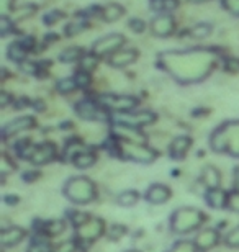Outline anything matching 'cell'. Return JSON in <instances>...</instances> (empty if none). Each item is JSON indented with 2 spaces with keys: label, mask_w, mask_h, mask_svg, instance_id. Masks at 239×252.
Here are the masks:
<instances>
[{
  "label": "cell",
  "mask_w": 239,
  "mask_h": 252,
  "mask_svg": "<svg viewBox=\"0 0 239 252\" xmlns=\"http://www.w3.org/2000/svg\"><path fill=\"white\" fill-rule=\"evenodd\" d=\"M174 30H175V22L169 13H159L151 23V32L157 38L171 36L174 33Z\"/></svg>",
  "instance_id": "30bf717a"
},
{
  "label": "cell",
  "mask_w": 239,
  "mask_h": 252,
  "mask_svg": "<svg viewBox=\"0 0 239 252\" xmlns=\"http://www.w3.org/2000/svg\"><path fill=\"white\" fill-rule=\"evenodd\" d=\"M8 30H13V22H10L8 17H2V22H0V33H2V36H7Z\"/></svg>",
  "instance_id": "ab89813d"
},
{
  "label": "cell",
  "mask_w": 239,
  "mask_h": 252,
  "mask_svg": "<svg viewBox=\"0 0 239 252\" xmlns=\"http://www.w3.org/2000/svg\"><path fill=\"white\" fill-rule=\"evenodd\" d=\"M190 146H192V139L189 138V136H179V138H175L171 143L169 153H171L172 158L180 159L187 154V151L190 149Z\"/></svg>",
  "instance_id": "2e32d148"
},
{
  "label": "cell",
  "mask_w": 239,
  "mask_h": 252,
  "mask_svg": "<svg viewBox=\"0 0 239 252\" xmlns=\"http://www.w3.org/2000/svg\"><path fill=\"white\" fill-rule=\"evenodd\" d=\"M113 122L116 125L141 128V126L154 123L156 122V115L152 112H120V113L113 115Z\"/></svg>",
  "instance_id": "52a82bcc"
},
{
  "label": "cell",
  "mask_w": 239,
  "mask_h": 252,
  "mask_svg": "<svg viewBox=\"0 0 239 252\" xmlns=\"http://www.w3.org/2000/svg\"><path fill=\"white\" fill-rule=\"evenodd\" d=\"M218 241H220V234H218L215 229H203L197 234L195 246H197V249L206 251V249L215 248L218 244Z\"/></svg>",
  "instance_id": "5bb4252c"
},
{
  "label": "cell",
  "mask_w": 239,
  "mask_h": 252,
  "mask_svg": "<svg viewBox=\"0 0 239 252\" xmlns=\"http://www.w3.org/2000/svg\"><path fill=\"white\" fill-rule=\"evenodd\" d=\"M211 30H213V27L210 23L202 22V23H197L195 27H192L190 34L193 38H197V39H203V38H206L208 34L211 33Z\"/></svg>",
  "instance_id": "484cf974"
},
{
  "label": "cell",
  "mask_w": 239,
  "mask_h": 252,
  "mask_svg": "<svg viewBox=\"0 0 239 252\" xmlns=\"http://www.w3.org/2000/svg\"><path fill=\"white\" fill-rule=\"evenodd\" d=\"M33 126H34V120L32 117H18L3 126L2 134H3V138H8V136L18 134L25 129L33 128Z\"/></svg>",
  "instance_id": "4fadbf2b"
},
{
  "label": "cell",
  "mask_w": 239,
  "mask_h": 252,
  "mask_svg": "<svg viewBox=\"0 0 239 252\" xmlns=\"http://www.w3.org/2000/svg\"><path fill=\"white\" fill-rule=\"evenodd\" d=\"M171 252H197V246L189 243V241H180L172 248Z\"/></svg>",
  "instance_id": "1f68e13d"
},
{
  "label": "cell",
  "mask_w": 239,
  "mask_h": 252,
  "mask_svg": "<svg viewBox=\"0 0 239 252\" xmlns=\"http://www.w3.org/2000/svg\"><path fill=\"white\" fill-rule=\"evenodd\" d=\"M218 61L215 49L193 48L182 51H166L159 54V64L177 82L195 84L211 72Z\"/></svg>",
  "instance_id": "6da1fadb"
},
{
  "label": "cell",
  "mask_w": 239,
  "mask_h": 252,
  "mask_svg": "<svg viewBox=\"0 0 239 252\" xmlns=\"http://www.w3.org/2000/svg\"><path fill=\"white\" fill-rule=\"evenodd\" d=\"M64 193L74 203H89L95 198V185L87 177H74L66 184Z\"/></svg>",
  "instance_id": "277c9868"
},
{
  "label": "cell",
  "mask_w": 239,
  "mask_h": 252,
  "mask_svg": "<svg viewBox=\"0 0 239 252\" xmlns=\"http://www.w3.org/2000/svg\"><path fill=\"white\" fill-rule=\"evenodd\" d=\"M125 36L120 33H110V34H105V36L99 38L97 41L92 44V53L97 54L99 58L102 56H111L115 54L116 51H120L125 44Z\"/></svg>",
  "instance_id": "5b68a950"
},
{
  "label": "cell",
  "mask_w": 239,
  "mask_h": 252,
  "mask_svg": "<svg viewBox=\"0 0 239 252\" xmlns=\"http://www.w3.org/2000/svg\"><path fill=\"white\" fill-rule=\"evenodd\" d=\"M225 243H226V246H230V248H239V226L228 233Z\"/></svg>",
  "instance_id": "d6a6232c"
},
{
  "label": "cell",
  "mask_w": 239,
  "mask_h": 252,
  "mask_svg": "<svg viewBox=\"0 0 239 252\" xmlns=\"http://www.w3.org/2000/svg\"><path fill=\"white\" fill-rule=\"evenodd\" d=\"M10 102H12V97H10L7 92H2V95H0V105H2V107H7Z\"/></svg>",
  "instance_id": "7bdbcfd3"
},
{
  "label": "cell",
  "mask_w": 239,
  "mask_h": 252,
  "mask_svg": "<svg viewBox=\"0 0 239 252\" xmlns=\"http://www.w3.org/2000/svg\"><path fill=\"white\" fill-rule=\"evenodd\" d=\"M17 13H20V15H18V18L30 17V15H33V13H34V7H33V5H27V7L18 8V10H17Z\"/></svg>",
  "instance_id": "b9f144b4"
},
{
  "label": "cell",
  "mask_w": 239,
  "mask_h": 252,
  "mask_svg": "<svg viewBox=\"0 0 239 252\" xmlns=\"http://www.w3.org/2000/svg\"><path fill=\"white\" fill-rule=\"evenodd\" d=\"M64 228H66V223L64 221H53V223H49L48 226H46V233L48 234H51V236H56V234H61L64 231Z\"/></svg>",
  "instance_id": "f546056e"
},
{
  "label": "cell",
  "mask_w": 239,
  "mask_h": 252,
  "mask_svg": "<svg viewBox=\"0 0 239 252\" xmlns=\"http://www.w3.org/2000/svg\"><path fill=\"white\" fill-rule=\"evenodd\" d=\"M79 64H80V69L85 70V72H92V70L97 67V64H99V56L94 53L84 54L82 59L79 61Z\"/></svg>",
  "instance_id": "d4e9b609"
},
{
  "label": "cell",
  "mask_w": 239,
  "mask_h": 252,
  "mask_svg": "<svg viewBox=\"0 0 239 252\" xmlns=\"http://www.w3.org/2000/svg\"><path fill=\"white\" fill-rule=\"evenodd\" d=\"M138 198H139V195H138V191H136V190H126L121 195H118L116 201H118L120 205H123V206H131V205H135L136 201H138Z\"/></svg>",
  "instance_id": "4316f807"
},
{
  "label": "cell",
  "mask_w": 239,
  "mask_h": 252,
  "mask_svg": "<svg viewBox=\"0 0 239 252\" xmlns=\"http://www.w3.org/2000/svg\"><path fill=\"white\" fill-rule=\"evenodd\" d=\"M87 27H89L87 20H75V22H69L68 27L64 28V32L68 36H75V34L82 33Z\"/></svg>",
  "instance_id": "cb8c5ba5"
},
{
  "label": "cell",
  "mask_w": 239,
  "mask_h": 252,
  "mask_svg": "<svg viewBox=\"0 0 239 252\" xmlns=\"http://www.w3.org/2000/svg\"><path fill=\"white\" fill-rule=\"evenodd\" d=\"M95 154H92L90 151H82L80 154H77L75 158L72 159V162L75 164V167L79 169H87L90 165H94L95 162Z\"/></svg>",
  "instance_id": "7402d4cb"
},
{
  "label": "cell",
  "mask_w": 239,
  "mask_h": 252,
  "mask_svg": "<svg viewBox=\"0 0 239 252\" xmlns=\"http://www.w3.org/2000/svg\"><path fill=\"white\" fill-rule=\"evenodd\" d=\"M100 105L106 110H111L115 113L120 112H133L138 105V100L131 95H115V94H106L100 97Z\"/></svg>",
  "instance_id": "8992f818"
},
{
  "label": "cell",
  "mask_w": 239,
  "mask_h": 252,
  "mask_svg": "<svg viewBox=\"0 0 239 252\" xmlns=\"http://www.w3.org/2000/svg\"><path fill=\"white\" fill-rule=\"evenodd\" d=\"M221 5L226 12H230L235 17H239V0H221Z\"/></svg>",
  "instance_id": "4dcf8cb0"
},
{
  "label": "cell",
  "mask_w": 239,
  "mask_h": 252,
  "mask_svg": "<svg viewBox=\"0 0 239 252\" xmlns=\"http://www.w3.org/2000/svg\"><path fill=\"white\" fill-rule=\"evenodd\" d=\"M23 238H25V231L22 228H10L2 231V243L5 248L18 244Z\"/></svg>",
  "instance_id": "ac0fdd59"
},
{
  "label": "cell",
  "mask_w": 239,
  "mask_h": 252,
  "mask_svg": "<svg viewBox=\"0 0 239 252\" xmlns=\"http://www.w3.org/2000/svg\"><path fill=\"white\" fill-rule=\"evenodd\" d=\"M54 158H56V146L51 144V143H43L39 146H34L32 158H30L28 160L32 164L43 165V164L51 162Z\"/></svg>",
  "instance_id": "8fae6325"
},
{
  "label": "cell",
  "mask_w": 239,
  "mask_h": 252,
  "mask_svg": "<svg viewBox=\"0 0 239 252\" xmlns=\"http://www.w3.org/2000/svg\"><path fill=\"white\" fill-rule=\"evenodd\" d=\"M225 69L228 72H239V59H228Z\"/></svg>",
  "instance_id": "60d3db41"
},
{
  "label": "cell",
  "mask_w": 239,
  "mask_h": 252,
  "mask_svg": "<svg viewBox=\"0 0 239 252\" xmlns=\"http://www.w3.org/2000/svg\"><path fill=\"white\" fill-rule=\"evenodd\" d=\"M27 54H28V49L23 46L22 43L17 41V43H12L7 49V56L10 61H15L18 64H22L23 61H27Z\"/></svg>",
  "instance_id": "d6986e66"
},
{
  "label": "cell",
  "mask_w": 239,
  "mask_h": 252,
  "mask_svg": "<svg viewBox=\"0 0 239 252\" xmlns=\"http://www.w3.org/2000/svg\"><path fill=\"white\" fill-rule=\"evenodd\" d=\"M136 59H138V51L133 48H121L120 51H116L115 54H111L108 58V63L110 65L113 67H126V65L133 64Z\"/></svg>",
  "instance_id": "7c38bea8"
},
{
  "label": "cell",
  "mask_w": 239,
  "mask_h": 252,
  "mask_svg": "<svg viewBox=\"0 0 239 252\" xmlns=\"http://www.w3.org/2000/svg\"><path fill=\"white\" fill-rule=\"evenodd\" d=\"M210 144L216 153H228L239 158V122H230L216 128L211 134Z\"/></svg>",
  "instance_id": "7a4b0ae2"
},
{
  "label": "cell",
  "mask_w": 239,
  "mask_h": 252,
  "mask_svg": "<svg viewBox=\"0 0 239 252\" xmlns=\"http://www.w3.org/2000/svg\"><path fill=\"white\" fill-rule=\"evenodd\" d=\"M169 196H171L169 187H166V185H162V184H156L147 190L146 200L154 205H159V203H164V201L169 200Z\"/></svg>",
  "instance_id": "9a60e30c"
},
{
  "label": "cell",
  "mask_w": 239,
  "mask_h": 252,
  "mask_svg": "<svg viewBox=\"0 0 239 252\" xmlns=\"http://www.w3.org/2000/svg\"><path fill=\"white\" fill-rule=\"evenodd\" d=\"M205 221V215L200 210L180 208L172 216V229L174 233H190V231L200 228Z\"/></svg>",
  "instance_id": "3957f363"
},
{
  "label": "cell",
  "mask_w": 239,
  "mask_h": 252,
  "mask_svg": "<svg viewBox=\"0 0 239 252\" xmlns=\"http://www.w3.org/2000/svg\"><path fill=\"white\" fill-rule=\"evenodd\" d=\"M123 153H126V158H130L131 160L136 162H152L156 159V153L149 148H146L144 144L138 143H126L123 141Z\"/></svg>",
  "instance_id": "ba28073f"
},
{
  "label": "cell",
  "mask_w": 239,
  "mask_h": 252,
  "mask_svg": "<svg viewBox=\"0 0 239 252\" xmlns=\"http://www.w3.org/2000/svg\"><path fill=\"white\" fill-rule=\"evenodd\" d=\"M192 2H195V3H202V2H206V0H192Z\"/></svg>",
  "instance_id": "ee69618b"
},
{
  "label": "cell",
  "mask_w": 239,
  "mask_h": 252,
  "mask_svg": "<svg viewBox=\"0 0 239 252\" xmlns=\"http://www.w3.org/2000/svg\"><path fill=\"white\" fill-rule=\"evenodd\" d=\"M128 252H138V251H128Z\"/></svg>",
  "instance_id": "f6af8a7d"
},
{
  "label": "cell",
  "mask_w": 239,
  "mask_h": 252,
  "mask_svg": "<svg viewBox=\"0 0 239 252\" xmlns=\"http://www.w3.org/2000/svg\"><path fill=\"white\" fill-rule=\"evenodd\" d=\"M63 17H64L63 12H59V10H53V12H49V13L44 15V23H46V25H54V23H58Z\"/></svg>",
  "instance_id": "e575fe53"
},
{
  "label": "cell",
  "mask_w": 239,
  "mask_h": 252,
  "mask_svg": "<svg viewBox=\"0 0 239 252\" xmlns=\"http://www.w3.org/2000/svg\"><path fill=\"white\" fill-rule=\"evenodd\" d=\"M75 112H77L79 117H82L85 120H94V122H99V120H106V108L102 107L100 103H95L92 100H82L75 105Z\"/></svg>",
  "instance_id": "9c48e42d"
},
{
  "label": "cell",
  "mask_w": 239,
  "mask_h": 252,
  "mask_svg": "<svg viewBox=\"0 0 239 252\" xmlns=\"http://www.w3.org/2000/svg\"><path fill=\"white\" fill-rule=\"evenodd\" d=\"M125 233H126V229L123 228V226L115 224V226H111L110 231H108L106 234H108V238H110V239H120Z\"/></svg>",
  "instance_id": "f35d334b"
},
{
  "label": "cell",
  "mask_w": 239,
  "mask_h": 252,
  "mask_svg": "<svg viewBox=\"0 0 239 252\" xmlns=\"http://www.w3.org/2000/svg\"><path fill=\"white\" fill-rule=\"evenodd\" d=\"M203 182L208 189H218L220 187V182H221V175H220V170L216 167H205L203 170V175H202Z\"/></svg>",
  "instance_id": "ffe728a7"
},
{
  "label": "cell",
  "mask_w": 239,
  "mask_h": 252,
  "mask_svg": "<svg viewBox=\"0 0 239 252\" xmlns=\"http://www.w3.org/2000/svg\"><path fill=\"white\" fill-rule=\"evenodd\" d=\"M51 252H77V248L72 241H66V243H61L51 249Z\"/></svg>",
  "instance_id": "836d02e7"
},
{
  "label": "cell",
  "mask_w": 239,
  "mask_h": 252,
  "mask_svg": "<svg viewBox=\"0 0 239 252\" xmlns=\"http://www.w3.org/2000/svg\"><path fill=\"white\" fill-rule=\"evenodd\" d=\"M128 27L133 30L135 33H143L146 30V23L143 22V20H139V18H131Z\"/></svg>",
  "instance_id": "74e56055"
},
{
  "label": "cell",
  "mask_w": 239,
  "mask_h": 252,
  "mask_svg": "<svg viewBox=\"0 0 239 252\" xmlns=\"http://www.w3.org/2000/svg\"><path fill=\"white\" fill-rule=\"evenodd\" d=\"M20 69L23 70V72H27V74H38V70H39V65L36 63H32V61H23L22 64H20Z\"/></svg>",
  "instance_id": "8d00e7d4"
},
{
  "label": "cell",
  "mask_w": 239,
  "mask_h": 252,
  "mask_svg": "<svg viewBox=\"0 0 239 252\" xmlns=\"http://www.w3.org/2000/svg\"><path fill=\"white\" fill-rule=\"evenodd\" d=\"M102 18L105 20L106 23H113L118 18H121L125 15V8L121 7L120 3H108L102 8Z\"/></svg>",
  "instance_id": "e0dca14e"
},
{
  "label": "cell",
  "mask_w": 239,
  "mask_h": 252,
  "mask_svg": "<svg viewBox=\"0 0 239 252\" xmlns=\"http://www.w3.org/2000/svg\"><path fill=\"white\" fill-rule=\"evenodd\" d=\"M56 89H58L61 94H70L77 89V84H75L74 77L61 79V80H58V84H56Z\"/></svg>",
  "instance_id": "83f0119b"
},
{
  "label": "cell",
  "mask_w": 239,
  "mask_h": 252,
  "mask_svg": "<svg viewBox=\"0 0 239 252\" xmlns=\"http://www.w3.org/2000/svg\"><path fill=\"white\" fill-rule=\"evenodd\" d=\"M74 79H75V84H77V87L79 89H85V87H89L90 82H92V77H90V72H85V70H77L74 75Z\"/></svg>",
  "instance_id": "f1b7e54d"
},
{
  "label": "cell",
  "mask_w": 239,
  "mask_h": 252,
  "mask_svg": "<svg viewBox=\"0 0 239 252\" xmlns=\"http://www.w3.org/2000/svg\"><path fill=\"white\" fill-rule=\"evenodd\" d=\"M13 3L15 0H0V13H2V17H8L10 13H13Z\"/></svg>",
  "instance_id": "d590c367"
},
{
  "label": "cell",
  "mask_w": 239,
  "mask_h": 252,
  "mask_svg": "<svg viewBox=\"0 0 239 252\" xmlns=\"http://www.w3.org/2000/svg\"><path fill=\"white\" fill-rule=\"evenodd\" d=\"M82 56H84V51H82V49L72 46V48L64 49V51L59 54V61H61V63H68V64H70V63L80 61V59H82Z\"/></svg>",
  "instance_id": "44dd1931"
},
{
  "label": "cell",
  "mask_w": 239,
  "mask_h": 252,
  "mask_svg": "<svg viewBox=\"0 0 239 252\" xmlns=\"http://www.w3.org/2000/svg\"><path fill=\"white\" fill-rule=\"evenodd\" d=\"M206 198H208V203L213 205L215 208H223L226 203V193L218 189H211Z\"/></svg>",
  "instance_id": "603a6c76"
}]
</instances>
